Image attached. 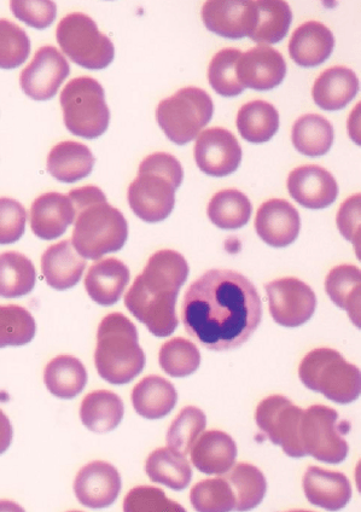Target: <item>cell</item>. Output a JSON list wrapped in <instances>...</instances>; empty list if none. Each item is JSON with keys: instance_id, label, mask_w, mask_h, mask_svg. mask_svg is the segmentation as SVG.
<instances>
[{"instance_id": "4", "label": "cell", "mask_w": 361, "mask_h": 512, "mask_svg": "<svg viewBox=\"0 0 361 512\" xmlns=\"http://www.w3.org/2000/svg\"><path fill=\"white\" fill-rule=\"evenodd\" d=\"M183 167L176 157L155 153L145 157L138 177L128 188V203L145 223H160L176 205V190L183 183Z\"/></svg>"}, {"instance_id": "14", "label": "cell", "mask_w": 361, "mask_h": 512, "mask_svg": "<svg viewBox=\"0 0 361 512\" xmlns=\"http://www.w3.org/2000/svg\"><path fill=\"white\" fill-rule=\"evenodd\" d=\"M195 160L207 176H230L241 165L242 148L234 133L225 128H209L197 138Z\"/></svg>"}, {"instance_id": "42", "label": "cell", "mask_w": 361, "mask_h": 512, "mask_svg": "<svg viewBox=\"0 0 361 512\" xmlns=\"http://www.w3.org/2000/svg\"><path fill=\"white\" fill-rule=\"evenodd\" d=\"M242 52L237 49L227 48L220 50L212 58L208 68L209 84L218 95L223 97H237L244 91L240 80L237 78V62Z\"/></svg>"}, {"instance_id": "17", "label": "cell", "mask_w": 361, "mask_h": 512, "mask_svg": "<svg viewBox=\"0 0 361 512\" xmlns=\"http://www.w3.org/2000/svg\"><path fill=\"white\" fill-rule=\"evenodd\" d=\"M121 491V476L112 464L91 462L79 471L74 492L81 505L103 509L115 503Z\"/></svg>"}, {"instance_id": "38", "label": "cell", "mask_w": 361, "mask_h": 512, "mask_svg": "<svg viewBox=\"0 0 361 512\" xmlns=\"http://www.w3.org/2000/svg\"><path fill=\"white\" fill-rule=\"evenodd\" d=\"M227 471L225 479L230 482L235 492L237 511H248L256 508L264 499L267 482L259 468L249 463H238Z\"/></svg>"}, {"instance_id": "28", "label": "cell", "mask_w": 361, "mask_h": 512, "mask_svg": "<svg viewBox=\"0 0 361 512\" xmlns=\"http://www.w3.org/2000/svg\"><path fill=\"white\" fill-rule=\"evenodd\" d=\"M178 401L176 388L160 376L143 378L132 391V404L139 416L160 420L170 415Z\"/></svg>"}, {"instance_id": "11", "label": "cell", "mask_w": 361, "mask_h": 512, "mask_svg": "<svg viewBox=\"0 0 361 512\" xmlns=\"http://www.w3.org/2000/svg\"><path fill=\"white\" fill-rule=\"evenodd\" d=\"M302 412L283 395H271L259 404L255 421L273 444L283 448L285 455L301 458L305 457L299 439Z\"/></svg>"}, {"instance_id": "13", "label": "cell", "mask_w": 361, "mask_h": 512, "mask_svg": "<svg viewBox=\"0 0 361 512\" xmlns=\"http://www.w3.org/2000/svg\"><path fill=\"white\" fill-rule=\"evenodd\" d=\"M71 74V67L54 46H43L33 61L23 69L21 87L34 101H49L57 95L63 81Z\"/></svg>"}, {"instance_id": "48", "label": "cell", "mask_w": 361, "mask_h": 512, "mask_svg": "<svg viewBox=\"0 0 361 512\" xmlns=\"http://www.w3.org/2000/svg\"><path fill=\"white\" fill-rule=\"evenodd\" d=\"M337 226L343 237L354 244L359 255L360 244V195L349 197L337 214Z\"/></svg>"}, {"instance_id": "5", "label": "cell", "mask_w": 361, "mask_h": 512, "mask_svg": "<svg viewBox=\"0 0 361 512\" xmlns=\"http://www.w3.org/2000/svg\"><path fill=\"white\" fill-rule=\"evenodd\" d=\"M95 364L109 383H130L141 374L145 354L138 343L136 325L122 313H110L98 327Z\"/></svg>"}, {"instance_id": "35", "label": "cell", "mask_w": 361, "mask_h": 512, "mask_svg": "<svg viewBox=\"0 0 361 512\" xmlns=\"http://www.w3.org/2000/svg\"><path fill=\"white\" fill-rule=\"evenodd\" d=\"M334 127L322 115L308 114L295 122L291 141L302 155L317 157L329 153L334 143Z\"/></svg>"}, {"instance_id": "32", "label": "cell", "mask_w": 361, "mask_h": 512, "mask_svg": "<svg viewBox=\"0 0 361 512\" xmlns=\"http://www.w3.org/2000/svg\"><path fill=\"white\" fill-rule=\"evenodd\" d=\"M258 10L253 32L249 34L250 39L258 44H276L287 37L293 11L285 0H255Z\"/></svg>"}, {"instance_id": "27", "label": "cell", "mask_w": 361, "mask_h": 512, "mask_svg": "<svg viewBox=\"0 0 361 512\" xmlns=\"http://www.w3.org/2000/svg\"><path fill=\"white\" fill-rule=\"evenodd\" d=\"M95 162V156L85 144L61 142L50 151L48 171L58 182L73 184L89 177Z\"/></svg>"}, {"instance_id": "29", "label": "cell", "mask_w": 361, "mask_h": 512, "mask_svg": "<svg viewBox=\"0 0 361 512\" xmlns=\"http://www.w3.org/2000/svg\"><path fill=\"white\" fill-rule=\"evenodd\" d=\"M125 406L119 395L110 391L87 394L80 407L84 426L93 433L103 434L116 429L124 418Z\"/></svg>"}, {"instance_id": "19", "label": "cell", "mask_w": 361, "mask_h": 512, "mask_svg": "<svg viewBox=\"0 0 361 512\" xmlns=\"http://www.w3.org/2000/svg\"><path fill=\"white\" fill-rule=\"evenodd\" d=\"M301 219L298 209L282 199L267 201L256 213L255 230L271 247L290 246L299 237Z\"/></svg>"}, {"instance_id": "24", "label": "cell", "mask_w": 361, "mask_h": 512, "mask_svg": "<svg viewBox=\"0 0 361 512\" xmlns=\"http://www.w3.org/2000/svg\"><path fill=\"white\" fill-rule=\"evenodd\" d=\"M130 278V270L119 259L98 260L87 272L86 292L98 305L112 306L124 294Z\"/></svg>"}, {"instance_id": "40", "label": "cell", "mask_w": 361, "mask_h": 512, "mask_svg": "<svg viewBox=\"0 0 361 512\" xmlns=\"http://www.w3.org/2000/svg\"><path fill=\"white\" fill-rule=\"evenodd\" d=\"M159 363L167 375L188 377L200 368L201 353L195 343L176 337L162 345Z\"/></svg>"}, {"instance_id": "41", "label": "cell", "mask_w": 361, "mask_h": 512, "mask_svg": "<svg viewBox=\"0 0 361 512\" xmlns=\"http://www.w3.org/2000/svg\"><path fill=\"white\" fill-rule=\"evenodd\" d=\"M192 506L200 512L235 510L236 497L225 477L200 481L190 492Z\"/></svg>"}, {"instance_id": "10", "label": "cell", "mask_w": 361, "mask_h": 512, "mask_svg": "<svg viewBox=\"0 0 361 512\" xmlns=\"http://www.w3.org/2000/svg\"><path fill=\"white\" fill-rule=\"evenodd\" d=\"M56 37L64 55L80 67L101 71L114 61L112 40L100 32L90 16L83 13L63 17L58 23Z\"/></svg>"}, {"instance_id": "30", "label": "cell", "mask_w": 361, "mask_h": 512, "mask_svg": "<svg viewBox=\"0 0 361 512\" xmlns=\"http://www.w3.org/2000/svg\"><path fill=\"white\" fill-rule=\"evenodd\" d=\"M145 471L155 484L165 485L174 491L189 486L192 470L188 459L171 447L157 448L147 459Z\"/></svg>"}, {"instance_id": "25", "label": "cell", "mask_w": 361, "mask_h": 512, "mask_svg": "<svg viewBox=\"0 0 361 512\" xmlns=\"http://www.w3.org/2000/svg\"><path fill=\"white\" fill-rule=\"evenodd\" d=\"M86 261L72 241H62L46 249L42 256V272L46 283L56 290H68L80 282Z\"/></svg>"}, {"instance_id": "36", "label": "cell", "mask_w": 361, "mask_h": 512, "mask_svg": "<svg viewBox=\"0 0 361 512\" xmlns=\"http://www.w3.org/2000/svg\"><path fill=\"white\" fill-rule=\"evenodd\" d=\"M37 281L36 267L26 255L17 252L0 254V296L17 299L28 295Z\"/></svg>"}, {"instance_id": "9", "label": "cell", "mask_w": 361, "mask_h": 512, "mask_svg": "<svg viewBox=\"0 0 361 512\" xmlns=\"http://www.w3.org/2000/svg\"><path fill=\"white\" fill-rule=\"evenodd\" d=\"M349 423L341 421L336 410L325 405H313L302 412L300 421V446L306 456L319 462L339 464L348 456L349 446L345 435Z\"/></svg>"}, {"instance_id": "26", "label": "cell", "mask_w": 361, "mask_h": 512, "mask_svg": "<svg viewBox=\"0 0 361 512\" xmlns=\"http://www.w3.org/2000/svg\"><path fill=\"white\" fill-rule=\"evenodd\" d=\"M359 91L357 75L347 67L326 69L316 80L312 96L317 106L324 110H340L348 106Z\"/></svg>"}, {"instance_id": "12", "label": "cell", "mask_w": 361, "mask_h": 512, "mask_svg": "<svg viewBox=\"0 0 361 512\" xmlns=\"http://www.w3.org/2000/svg\"><path fill=\"white\" fill-rule=\"evenodd\" d=\"M267 298L275 322L285 328H298L316 311L317 298L310 285L299 278L287 277L267 283Z\"/></svg>"}, {"instance_id": "20", "label": "cell", "mask_w": 361, "mask_h": 512, "mask_svg": "<svg viewBox=\"0 0 361 512\" xmlns=\"http://www.w3.org/2000/svg\"><path fill=\"white\" fill-rule=\"evenodd\" d=\"M75 209L69 196L48 192L33 202L29 223L33 234L44 241L56 240L74 224Z\"/></svg>"}, {"instance_id": "18", "label": "cell", "mask_w": 361, "mask_h": 512, "mask_svg": "<svg viewBox=\"0 0 361 512\" xmlns=\"http://www.w3.org/2000/svg\"><path fill=\"white\" fill-rule=\"evenodd\" d=\"M288 190L302 207L323 209L333 205L339 185L333 174L316 165L295 168L288 177Z\"/></svg>"}, {"instance_id": "34", "label": "cell", "mask_w": 361, "mask_h": 512, "mask_svg": "<svg viewBox=\"0 0 361 512\" xmlns=\"http://www.w3.org/2000/svg\"><path fill=\"white\" fill-rule=\"evenodd\" d=\"M237 128L242 138L249 143L269 142L278 132V110L265 101L244 104L237 115Z\"/></svg>"}, {"instance_id": "23", "label": "cell", "mask_w": 361, "mask_h": 512, "mask_svg": "<svg viewBox=\"0 0 361 512\" xmlns=\"http://www.w3.org/2000/svg\"><path fill=\"white\" fill-rule=\"evenodd\" d=\"M335 37L328 27L318 21L304 23L291 36L289 54L300 67L320 66L333 54Z\"/></svg>"}, {"instance_id": "22", "label": "cell", "mask_w": 361, "mask_h": 512, "mask_svg": "<svg viewBox=\"0 0 361 512\" xmlns=\"http://www.w3.org/2000/svg\"><path fill=\"white\" fill-rule=\"evenodd\" d=\"M302 486L308 502L329 511L345 508L352 498V486L345 474L319 467L307 469Z\"/></svg>"}, {"instance_id": "45", "label": "cell", "mask_w": 361, "mask_h": 512, "mask_svg": "<svg viewBox=\"0 0 361 512\" xmlns=\"http://www.w3.org/2000/svg\"><path fill=\"white\" fill-rule=\"evenodd\" d=\"M127 512L168 511L183 512L185 509L166 497L160 488L139 486L128 492L124 502Z\"/></svg>"}, {"instance_id": "43", "label": "cell", "mask_w": 361, "mask_h": 512, "mask_svg": "<svg viewBox=\"0 0 361 512\" xmlns=\"http://www.w3.org/2000/svg\"><path fill=\"white\" fill-rule=\"evenodd\" d=\"M207 426L206 413L199 407L188 406L179 412L167 433V445L186 456Z\"/></svg>"}, {"instance_id": "44", "label": "cell", "mask_w": 361, "mask_h": 512, "mask_svg": "<svg viewBox=\"0 0 361 512\" xmlns=\"http://www.w3.org/2000/svg\"><path fill=\"white\" fill-rule=\"evenodd\" d=\"M31 54V40L14 22L0 20V69L22 66Z\"/></svg>"}, {"instance_id": "1", "label": "cell", "mask_w": 361, "mask_h": 512, "mask_svg": "<svg viewBox=\"0 0 361 512\" xmlns=\"http://www.w3.org/2000/svg\"><path fill=\"white\" fill-rule=\"evenodd\" d=\"M182 317L186 331L201 346L230 351L244 345L259 328L261 298L241 273L211 270L190 285Z\"/></svg>"}, {"instance_id": "47", "label": "cell", "mask_w": 361, "mask_h": 512, "mask_svg": "<svg viewBox=\"0 0 361 512\" xmlns=\"http://www.w3.org/2000/svg\"><path fill=\"white\" fill-rule=\"evenodd\" d=\"M27 213L19 201L0 199V244H13L25 234Z\"/></svg>"}, {"instance_id": "2", "label": "cell", "mask_w": 361, "mask_h": 512, "mask_svg": "<svg viewBox=\"0 0 361 512\" xmlns=\"http://www.w3.org/2000/svg\"><path fill=\"white\" fill-rule=\"evenodd\" d=\"M188 261L176 250H160L125 296L127 310L157 337L171 336L178 328L176 305L180 288L189 276Z\"/></svg>"}, {"instance_id": "6", "label": "cell", "mask_w": 361, "mask_h": 512, "mask_svg": "<svg viewBox=\"0 0 361 512\" xmlns=\"http://www.w3.org/2000/svg\"><path fill=\"white\" fill-rule=\"evenodd\" d=\"M299 376L304 386L337 404H349L360 395V370L331 348L313 349L302 359Z\"/></svg>"}, {"instance_id": "33", "label": "cell", "mask_w": 361, "mask_h": 512, "mask_svg": "<svg viewBox=\"0 0 361 512\" xmlns=\"http://www.w3.org/2000/svg\"><path fill=\"white\" fill-rule=\"evenodd\" d=\"M44 381L46 388L55 397L73 399L84 391L87 371L78 358L60 356L46 365Z\"/></svg>"}, {"instance_id": "49", "label": "cell", "mask_w": 361, "mask_h": 512, "mask_svg": "<svg viewBox=\"0 0 361 512\" xmlns=\"http://www.w3.org/2000/svg\"><path fill=\"white\" fill-rule=\"evenodd\" d=\"M13 442V426L5 413L0 410V455L8 451Z\"/></svg>"}, {"instance_id": "31", "label": "cell", "mask_w": 361, "mask_h": 512, "mask_svg": "<svg viewBox=\"0 0 361 512\" xmlns=\"http://www.w3.org/2000/svg\"><path fill=\"white\" fill-rule=\"evenodd\" d=\"M360 282V269L353 265L334 267L325 281L326 294L336 306L348 312L358 328H360Z\"/></svg>"}, {"instance_id": "8", "label": "cell", "mask_w": 361, "mask_h": 512, "mask_svg": "<svg viewBox=\"0 0 361 512\" xmlns=\"http://www.w3.org/2000/svg\"><path fill=\"white\" fill-rule=\"evenodd\" d=\"M213 114L214 104L205 90L184 87L159 104L156 120L171 142L185 145L199 137Z\"/></svg>"}, {"instance_id": "39", "label": "cell", "mask_w": 361, "mask_h": 512, "mask_svg": "<svg viewBox=\"0 0 361 512\" xmlns=\"http://www.w3.org/2000/svg\"><path fill=\"white\" fill-rule=\"evenodd\" d=\"M37 324L26 308L0 306V348L25 346L36 336Z\"/></svg>"}, {"instance_id": "16", "label": "cell", "mask_w": 361, "mask_h": 512, "mask_svg": "<svg viewBox=\"0 0 361 512\" xmlns=\"http://www.w3.org/2000/svg\"><path fill=\"white\" fill-rule=\"evenodd\" d=\"M236 73L244 89L269 91L283 83L287 63L281 52L269 45L259 44L241 55Z\"/></svg>"}, {"instance_id": "21", "label": "cell", "mask_w": 361, "mask_h": 512, "mask_svg": "<svg viewBox=\"0 0 361 512\" xmlns=\"http://www.w3.org/2000/svg\"><path fill=\"white\" fill-rule=\"evenodd\" d=\"M191 462L206 475H225L234 467L237 445L234 439L221 430L201 433L190 450Z\"/></svg>"}, {"instance_id": "37", "label": "cell", "mask_w": 361, "mask_h": 512, "mask_svg": "<svg viewBox=\"0 0 361 512\" xmlns=\"http://www.w3.org/2000/svg\"><path fill=\"white\" fill-rule=\"evenodd\" d=\"M253 206L240 190L226 189L213 196L208 206V217L223 230H237L247 225Z\"/></svg>"}, {"instance_id": "7", "label": "cell", "mask_w": 361, "mask_h": 512, "mask_svg": "<svg viewBox=\"0 0 361 512\" xmlns=\"http://www.w3.org/2000/svg\"><path fill=\"white\" fill-rule=\"evenodd\" d=\"M64 124L68 131L85 139H96L106 133L110 112L106 93L97 80L75 78L61 93Z\"/></svg>"}, {"instance_id": "46", "label": "cell", "mask_w": 361, "mask_h": 512, "mask_svg": "<svg viewBox=\"0 0 361 512\" xmlns=\"http://www.w3.org/2000/svg\"><path fill=\"white\" fill-rule=\"evenodd\" d=\"M16 19L36 29H46L54 23L57 5L54 0H10Z\"/></svg>"}, {"instance_id": "3", "label": "cell", "mask_w": 361, "mask_h": 512, "mask_svg": "<svg viewBox=\"0 0 361 512\" xmlns=\"http://www.w3.org/2000/svg\"><path fill=\"white\" fill-rule=\"evenodd\" d=\"M68 196L75 209L72 243L84 259L98 260L124 248L127 221L118 208L109 205L100 188L83 186Z\"/></svg>"}, {"instance_id": "15", "label": "cell", "mask_w": 361, "mask_h": 512, "mask_svg": "<svg viewBox=\"0 0 361 512\" xmlns=\"http://www.w3.org/2000/svg\"><path fill=\"white\" fill-rule=\"evenodd\" d=\"M201 16L208 29L226 39H243L258 20L255 0H206Z\"/></svg>"}]
</instances>
